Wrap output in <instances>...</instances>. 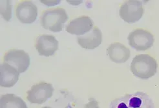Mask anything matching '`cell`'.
Segmentation results:
<instances>
[{
	"instance_id": "52a82bcc",
	"label": "cell",
	"mask_w": 159,
	"mask_h": 108,
	"mask_svg": "<svg viewBox=\"0 0 159 108\" xmlns=\"http://www.w3.org/2000/svg\"><path fill=\"white\" fill-rule=\"evenodd\" d=\"M53 93L54 88L51 84L39 82L27 91V98L31 104H42L52 96Z\"/></svg>"
},
{
	"instance_id": "6da1fadb",
	"label": "cell",
	"mask_w": 159,
	"mask_h": 108,
	"mask_svg": "<svg viewBox=\"0 0 159 108\" xmlns=\"http://www.w3.org/2000/svg\"><path fill=\"white\" fill-rule=\"evenodd\" d=\"M109 108H155L152 98L146 93L137 91L111 101Z\"/></svg>"
},
{
	"instance_id": "7c38bea8",
	"label": "cell",
	"mask_w": 159,
	"mask_h": 108,
	"mask_svg": "<svg viewBox=\"0 0 159 108\" xmlns=\"http://www.w3.org/2000/svg\"><path fill=\"white\" fill-rule=\"evenodd\" d=\"M0 85L4 88H11L16 84L19 79L20 73L10 64L3 63L0 67Z\"/></svg>"
},
{
	"instance_id": "9c48e42d",
	"label": "cell",
	"mask_w": 159,
	"mask_h": 108,
	"mask_svg": "<svg viewBox=\"0 0 159 108\" xmlns=\"http://www.w3.org/2000/svg\"><path fill=\"white\" fill-rule=\"evenodd\" d=\"M16 15L22 23L30 24L34 23L38 15V8L31 1L19 3L16 9Z\"/></svg>"
},
{
	"instance_id": "7a4b0ae2",
	"label": "cell",
	"mask_w": 159,
	"mask_h": 108,
	"mask_svg": "<svg viewBox=\"0 0 159 108\" xmlns=\"http://www.w3.org/2000/svg\"><path fill=\"white\" fill-rule=\"evenodd\" d=\"M157 60L148 54H139L135 56L131 64L132 73L139 79L147 80L153 77L157 72Z\"/></svg>"
},
{
	"instance_id": "ba28073f",
	"label": "cell",
	"mask_w": 159,
	"mask_h": 108,
	"mask_svg": "<svg viewBox=\"0 0 159 108\" xmlns=\"http://www.w3.org/2000/svg\"><path fill=\"white\" fill-rule=\"evenodd\" d=\"M35 47L39 55L49 57L58 50L59 43L52 35H39L36 39Z\"/></svg>"
},
{
	"instance_id": "9a60e30c",
	"label": "cell",
	"mask_w": 159,
	"mask_h": 108,
	"mask_svg": "<svg viewBox=\"0 0 159 108\" xmlns=\"http://www.w3.org/2000/svg\"><path fill=\"white\" fill-rule=\"evenodd\" d=\"M84 108H100L98 102L93 98L89 99V102L87 103Z\"/></svg>"
},
{
	"instance_id": "5b68a950",
	"label": "cell",
	"mask_w": 159,
	"mask_h": 108,
	"mask_svg": "<svg viewBox=\"0 0 159 108\" xmlns=\"http://www.w3.org/2000/svg\"><path fill=\"white\" fill-rule=\"evenodd\" d=\"M142 2L129 0L125 2L120 6L119 15L126 23H134L139 21L144 14Z\"/></svg>"
},
{
	"instance_id": "277c9868",
	"label": "cell",
	"mask_w": 159,
	"mask_h": 108,
	"mask_svg": "<svg viewBox=\"0 0 159 108\" xmlns=\"http://www.w3.org/2000/svg\"><path fill=\"white\" fill-rule=\"evenodd\" d=\"M130 46L138 51H144L153 46L154 37L152 34L142 28H137L129 34L128 37Z\"/></svg>"
},
{
	"instance_id": "8992f818",
	"label": "cell",
	"mask_w": 159,
	"mask_h": 108,
	"mask_svg": "<svg viewBox=\"0 0 159 108\" xmlns=\"http://www.w3.org/2000/svg\"><path fill=\"white\" fill-rule=\"evenodd\" d=\"M4 63L10 64L17 69L20 73L27 70L30 65L29 55L22 50L11 49L3 57Z\"/></svg>"
},
{
	"instance_id": "3957f363",
	"label": "cell",
	"mask_w": 159,
	"mask_h": 108,
	"mask_svg": "<svg viewBox=\"0 0 159 108\" xmlns=\"http://www.w3.org/2000/svg\"><path fill=\"white\" fill-rule=\"evenodd\" d=\"M68 20V15L63 8L48 9L44 11L40 18L42 26L52 32H60Z\"/></svg>"
},
{
	"instance_id": "30bf717a",
	"label": "cell",
	"mask_w": 159,
	"mask_h": 108,
	"mask_svg": "<svg viewBox=\"0 0 159 108\" xmlns=\"http://www.w3.org/2000/svg\"><path fill=\"white\" fill-rule=\"evenodd\" d=\"M94 23L88 16H81L69 22L66 26V31L78 36L84 35L93 30Z\"/></svg>"
},
{
	"instance_id": "8fae6325",
	"label": "cell",
	"mask_w": 159,
	"mask_h": 108,
	"mask_svg": "<svg viewBox=\"0 0 159 108\" xmlns=\"http://www.w3.org/2000/svg\"><path fill=\"white\" fill-rule=\"evenodd\" d=\"M78 44L82 48L93 50L100 45L102 41V34L98 27H94L89 32L77 38Z\"/></svg>"
},
{
	"instance_id": "5bb4252c",
	"label": "cell",
	"mask_w": 159,
	"mask_h": 108,
	"mask_svg": "<svg viewBox=\"0 0 159 108\" xmlns=\"http://www.w3.org/2000/svg\"><path fill=\"white\" fill-rule=\"evenodd\" d=\"M0 108H27V106L20 97L14 94H6L1 97Z\"/></svg>"
},
{
	"instance_id": "4fadbf2b",
	"label": "cell",
	"mask_w": 159,
	"mask_h": 108,
	"mask_svg": "<svg viewBox=\"0 0 159 108\" xmlns=\"http://www.w3.org/2000/svg\"><path fill=\"white\" fill-rule=\"evenodd\" d=\"M107 53L111 60L118 64L125 63L131 55L129 49L120 43L110 44L107 49Z\"/></svg>"
},
{
	"instance_id": "2e32d148",
	"label": "cell",
	"mask_w": 159,
	"mask_h": 108,
	"mask_svg": "<svg viewBox=\"0 0 159 108\" xmlns=\"http://www.w3.org/2000/svg\"><path fill=\"white\" fill-rule=\"evenodd\" d=\"M42 108H52V107H48V106H45V107H42Z\"/></svg>"
}]
</instances>
